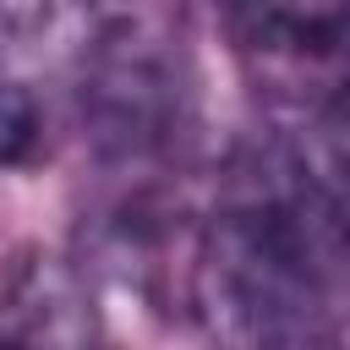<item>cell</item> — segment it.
Returning <instances> with one entry per match:
<instances>
[{"label": "cell", "mask_w": 350, "mask_h": 350, "mask_svg": "<svg viewBox=\"0 0 350 350\" xmlns=\"http://www.w3.org/2000/svg\"><path fill=\"white\" fill-rule=\"evenodd\" d=\"M38 142V104L27 88L16 82H0V170L5 164H22Z\"/></svg>", "instance_id": "7a4b0ae2"}, {"label": "cell", "mask_w": 350, "mask_h": 350, "mask_svg": "<svg viewBox=\"0 0 350 350\" xmlns=\"http://www.w3.org/2000/svg\"><path fill=\"white\" fill-rule=\"evenodd\" d=\"M0 350H16V345H11V339H0Z\"/></svg>", "instance_id": "3957f363"}, {"label": "cell", "mask_w": 350, "mask_h": 350, "mask_svg": "<svg viewBox=\"0 0 350 350\" xmlns=\"http://www.w3.org/2000/svg\"><path fill=\"white\" fill-rule=\"evenodd\" d=\"M197 273L224 317L262 350H312L334 317L339 284V202L312 164L268 153L224 202Z\"/></svg>", "instance_id": "6da1fadb"}]
</instances>
